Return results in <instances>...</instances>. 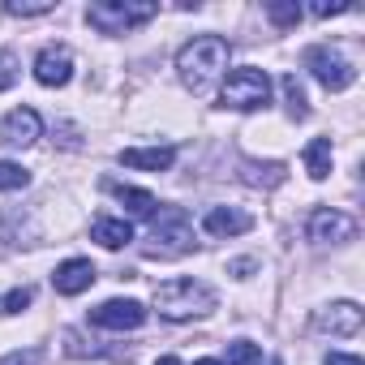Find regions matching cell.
Segmentation results:
<instances>
[{"instance_id": "cell-1", "label": "cell", "mask_w": 365, "mask_h": 365, "mask_svg": "<svg viewBox=\"0 0 365 365\" xmlns=\"http://www.w3.org/2000/svg\"><path fill=\"white\" fill-rule=\"evenodd\" d=\"M228 61H232L228 39H220V35H198V39H190L185 48L176 52V73H180V82H185L194 95H202V91H211V86L228 73Z\"/></svg>"}, {"instance_id": "cell-2", "label": "cell", "mask_w": 365, "mask_h": 365, "mask_svg": "<svg viewBox=\"0 0 365 365\" xmlns=\"http://www.w3.org/2000/svg\"><path fill=\"white\" fill-rule=\"evenodd\" d=\"M155 309L168 322H190V318H207L215 309V288L202 279H168L155 288Z\"/></svg>"}, {"instance_id": "cell-3", "label": "cell", "mask_w": 365, "mask_h": 365, "mask_svg": "<svg viewBox=\"0 0 365 365\" xmlns=\"http://www.w3.org/2000/svg\"><path fill=\"white\" fill-rule=\"evenodd\" d=\"M190 250H194V224H190L185 207H159L150 215V232H146L142 254L146 258H180Z\"/></svg>"}, {"instance_id": "cell-4", "label": "cell", "mask_w": 365, "mask_h": 365, "mask_svg": "<svg viewBox=\"0 0 365 365\" xmlns=\"http://www.w3.org/2000/svg\"><path fill=\"white\" fill-rule=\"evenodd\" d=\"M155 14H159L155 0H99V5L86 9V22L99 35H129L133 26L150 22Z\"/></svg>"}, {"instance_id": "cell-5", "label": "cell", "mask_w": 365, "mask_h": 365, "mask_svg": "<svg viewBox=\"0 0 365 365\" xmlns=\"http://www.w3.org/2000/svg\"><path fill=\"white\" fill-rule=\"evenodd\" d=\"M271 103V78L267 69H232L224 78V91H220V108H232V112H258Z\"/></svg>"}, {"instance_id": "cell-6", "label": "cell", "mask_w": 365, "mask_h": 365, "mask_svg": "<svg viewBox=\"0 0 365 365\" xmlns=\"http://www.w3.org/2000/svg\"><path fill=\"white\" fill-rule=\"evenodd\" d=\"M305 69H309V73H314V82H318V86H327V91H348V86L356 82L352 61H348L339 48H327V43L305 48Z\"/></svg>"}, {"instance_id": "cell-7", "label": "cell", "mask_w": 365, "mask_h": 365, "mask_svg": "<svg viewBox=\"0 0 365 365\" xmlns=\"http://www.w3.org/2000/svg\"><path fill=\"white\" fill-rule=\"evenodd\" d=\"M305 237L314 245H344V241L356 237V220L344 215V211H335V207H318L309 215V224H305Z\"/></svg>"}, {"instance_id": "cell-8", "label": "cell", "mask_w": 365, "mask_h": 365, "mask_svg": "<svg viewBox=\"0 0 365 365\" xmlns=\"http://www.w3.org/2000/svg\"><path fill=\"white\" fill-rule=\"evenodd\" d=\"M91 322L103 327V331H133L146 322V305L142 301H129V297H116V301H103L91 309Z\"/></svg>"}, {"instance_id": "cell-9", "label": "cell", "mask_w": 365, "mask_h": 365, "mask_svg": "<svg viewBox=\"0 0 365 365\" xmlns=\"http://www.w3.org/2000/svg\"><path fill=\"white\" fill-rule=\"evenodd\" d=\"M365 322L361 305L356 301H331L322 309H314V331L318 335H356Z\"/></svg>"}, {"instance_id": "cell-10", "label": "cell", "mask_w": 365, "mask_h": 365, "mask_svg": "<svg viewBox=\"0 0 365 365\" xmlns=\"http://www.w3.org/2000/svg\"><path fill=\"white\" fill-rule=\"evenodd\" d=\"M69 78H73V52L65 43L39 48V56H35V82L56 91V86H69Z\"/></svg>"}, {"instance_id": "cell-11", "label": "cell", "mask_w": 365, "mask_h": 365, "mask_svg": "<svg viewBox=\"0 0 365 365\" xmlns=\"http://www.w3.org/2000/svg\"><path fill=\"white\" fill-rule=\"evenodd\" d=\"M39 133H43V120L35 108H14L0 120V142L5 146H31V142H39Z\"/></svg>"}, {"instance_id": "cell-12", "label": "cell", "mask_w": 365, "mask_h": 365, "mask_svg": "<svg viewBox=\"0 0 365 365\" xmlns=\"http://www.w3.org/2000/svg\"><path fill=\"white\" fill-rule=\"evenodd\" d=\"M95 279H99V271H95L91 258H69V262H61V267L52 271V288H56L61 297H78V292H86Z\"/></svg>"}, {"instance_id": "cell-13", "label": "cell", "mask_w": 365, "mask_h": 365, "mask_svg": "<svg viewBox=\"0 0 365 365\" xmlns=\"http://www.w3.org/2000/svg\"><path fill=\"white\" fill-rule=\"evenodd\" d=\"M202 228H207L211 237H241V232L254 228V215H250V211H237V207H211V211L202 215Z\"/></svg>"}, {"instance_id": "cell-14", "label": "cell", "mask_w": 365, "mask_h": 365, "mask_svg": "<svg viewBox=\"0 0 365 365\" xmlns=\"http://www.w3.org/2000/svg\"><path fill=\"white\" fill-rule=\"evenodd\" d=\"M120 163L138 172H168L176 163V146H129L120 150Z\"/></svg>"}, {"instance_id": "cell-15", "label": "cell", "mask_w": 365, "mask_h": 365, "mask_svg": "<svg viewBox=\"0 0 365 365\" xmlns=\"http://www.w3.org/2000/svg\"><path fill=\"white\" fill-rule=\"evenodd\" d=\"M250 190H275L288 180V168L284 163H258V159H241V172H237Z\"/></svg>"}, {"instance_id": "cell-16", "label": "cell", "mask_w": 365, "mask_h": 365, "mask_svg": "<svg viewBox=\"0 0 365 365\" xmlns=\"http://www.w3.org/2000/svg\"><path fill=\"white\" fill-rule=\"evenodd\" d=\"M91 237H95L103 250H120V245H129V241H133V224H129V220L99 215V220H91Z\"/></svg>"}, {"instance_id": "cell-17", "label": "cell", "mask_w": 365, "mask_h": 365, "mask_svg": "<svg viewBox=\"0 0 365 365\" xmlns=\"http://www.w3.org/2000/svg\"><path fill=\"white\" fill-rule=\"evenodd\" d=\"M108 194H112V198H120V207H129V215H138V220H150V215L159 211L155 194L133 190V185H120V180H108Z\"/></svg>"}, {"instance_id": "cell-18", "label": "cell", "mask_w": 365, "mask_h": 365, "mask_svg": "<svg viewBox=\"0 0 365 365\" xmlns=\"http://www.w3.org/2000/svg\"><path fill=\"white\" fill-rule=\"evenodd\" d=\"M331 159H335L331 138H314V142L305 146V172H309L314 180H327V176H331Z\"/></svg>"}, {"instance_id": "cell-19", "label": "cell", "mask_w": 365, "mask_h": 365, "mask_svg": "<svg viewBox=\"0 0 365 365\" xmlns=\"http://www.w3.org/2000/svg\"><path fill=\"white\" fill-rule=\"evenodd\" d=\"M284 99H288V116L292 120H305L309 116V99H305V86L297 82V73H284Z\"/></svg>"}, {"instance_id": "cell-20", "label": "cell", "mask_w": 365, "mask_h": 365, "mask_svg": "<svg viewBox=\"0 0 365 365\" xmlns=\"http://www.w3.org/2000/svg\"><path fill=\"white\" fill-rule=\"evenodd\" d=\"M301 5H297V0H271V5H267V18L279 26V31H292L297 22H301Z\"/></svg>"}, {"instance_id": "cell-21", "label": "cell", "mask_w": 365, "mask_h": 365, "mask_svg": "<svg viewBox=\"0 0 365 365\" xmlns=\"http://www.w3.org/2000/svg\"><path fill=\"white\" fill-rule=\"evenodd\" d=\"M31 185V172L22 163H9V159H0V190L14 194V190H26Z\"/></svg>"}, {"instance_id": "cell-22", "label": "cell", "mask_w": 365, "mask_h": 365, "mask_svg": "<svg viewBox=\"0 0 365 365\" xmlns=\"http://www.w3.org/2000/svg\"><path fill=\"white\" fill-rule=\"evenodd\" d=\"M224 365H262V348L250 339H232L228 344V361Z\"/></svg>"}, {"instance_id": "cell-23", "label": "cell", "mask_w": 365, "mask_h": 365, "mask_svg": "<svg viewBox=\"0 0 365 365\" xmlns=\"http://www.w3.org/2000/svg\"><path fill=\"white\" fill-rule=\"evenodd\" d=\"M52 9H56L52 0H5L9 18H39V14H52Z\"/></svg>"}, {"instance_id": "cell-24", "label": "cell", "mask_w": 365, "mask_h": 365, "mask_svg": "<svg viewBox=\"0 0 365 365\" xmlns=\"http://www.w3.org/2000/svg\"><path fill=\"white\" fill-rule=\"evenodd\" d=\"M31 301H35V292H31L26 284H22V288H9L5 297H0V314H22Z\"/></svg>"}, {"instance_id": "cell-25", "label": "cell", "mask_w": 365, "mask_h": 365, "mask_svg": "<svg viewBox=\"0 0 365 365\" xmlns=\"http://www.w3.org/2000/svg\"><path fill=\"white\" fill-rule=\"evenodd\" d=\"M48 361H52L48 348H18L9 356H0V365H48Z\"/></svg>"}, {"instance_id": "cell-26", "label": "cell", "mask_w": 365, "mask_h": 365, "mask_svg": "<svg viewBox=\"0 0 365 365\" xmlns=\"http://www.w3.org/2000/svg\"><path fill=\"white\" fill-rule=\"evenodd\" d=\"M348 9H352L348 0H331V5H327V0H318V5H309L314 18H335V14H348Z\"/></svg>"}, {"instance_id": "cell-27", "label": "cell", "mask_w": 365, "mask_h": 365, "mask_svg": "<svg viewBox=\"0 0 365 365\" xmlns=\"http://www.w3.org/2000/svg\"><path fill=\"white\" fill-rule=\"evenodd\" d=\"M18 61H14V52H0V91L5 86H14V78H18V69H14Z\"/></svg>"}, {"instance_id": "cell-28", "label": "cell", "mask_w": 365, "mask_h": 365, "mask_svg": "<svg viewBox=\"0 0 365 365\" xmlns=\"http://www.w3.org/2000/svg\"><path fill=\"white\" fill-rule=\"evenodd\" d=\"M322 365H365L361 356H352V352H327V361Z\"/></svg>"}, {"instance_id": "cell-29", "label": "cell", "mask_w": 365, "mask_h": 365, "mask_svg": "<svg viewBox=\"0 0 365 365\" xmlns=\"http://www.w3.org/2000/svg\"><path fill=\"white\" fill-rule=\"evenodd\" d=\"M245 271H254V258H241V262H232V275H241V279H245Z\"/></svg>"}, {"instance_id": "cell-30", "label": "cell", "mask_w": 365, "mask_h": 365, "mask_svg": "<svg viewBox=\"0 0 365 365\" xmlns=\"http://www.w3.org/2000/svg\"><path fill=\"white\" fill-rule=\"evenodd\" d=\"M159 365H180V361L176 356H159Z\"/></svg>"}, {"instance_id": "cell-31", "label": "cell", "mask_w": 365, "mask_h": 365, "mask_svg": "<svg viewBox=\"0 0 365 365\" xmlns=\"http://www.w3.org/2000/svg\"><path fill=\"white\" fill-rule=\"evenodd\" d=\"M194 365H224V361H194Z\"/></svg>"}, {"instance_id": "cell-32", "label": "cell", "mask_w": 365, "mask_h": 365, "mask_svg": "<svg viewBox=\"0 0 365 365\" xmlns=\"http://www.w3.org/2000/svg\"><path fill=\"white\" fill-rule=\"evenodd\" d=\"M271 365H279V361H271Z\"/></svg>"}]
</instances>
